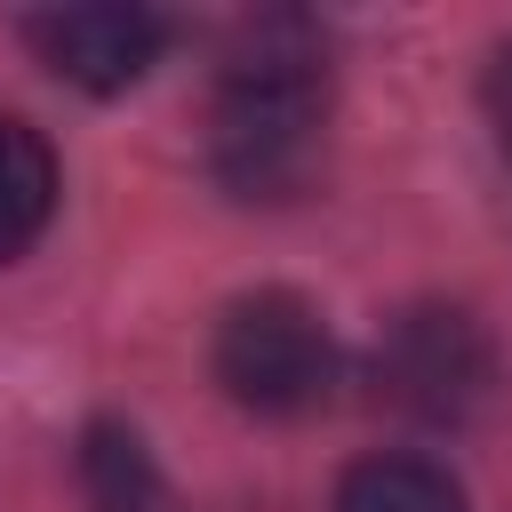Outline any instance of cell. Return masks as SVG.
I'll return each mask as SVG.
<instances>
[{
	"mask_svg": "<svg viewBox=\"0 0 512 512\" xmlns=\"http://www.w3.org/2000/svg\"><path fill=\"white\" fill-rule=\"evenodd\" d=\"M328 144V40L304 16H248L216 64L208 160L240 200H296Z\"/></svg>",
	"mask_w": 512,
	"mask_h": 512,
	"instance_id": "1",
	"label": "cell"
},
{
	"mask_svg": "<svg viewBox=\"0 0 512 512\" xmlns=\"http://www.w3.org/2000/svg\"><path fill=\"white\" fill-rule=\"evenodd\" d=\"M216 384L256 416H312L336 392V336L296 288H248L216 320Z\"/></svg>",
	"mask_w": 512,
	"mask_h": 512,
	"instance_id": "2",
	"label": "cell"
},
{
	"mask_svg": "<svg viewBox=\"0 0 512 512\" xmlns=\"http://www.w3.org/2000/svg\"><path fill=\"white\" fill-rule=\"evenodd\" d=\"M376 384L424 424H464L488 400L496 360L464 312H400L376 344Z\"/></svg>",
	"mask_w": 512,
	"mask_h": 512,
	"instance_id": "3",
	"label": "cell"
},
{
	"mask_svg": "<svg viewBox=\"0 0 512 512\" xmlns=\"http://www.w3.org/2000/svg\"><path fill=\"white\" fill-rule=\"evenodd\" d=\"M24 40L56 80H72L88 96H120L168 48V16H152V8H40V16H24Z\"/></svg>",
	"mask_w": 512,
	"mask_h": 512,
	"instance_id": "4",
	"label": "cell"
},
{
	"mask_svg": "<svg viewBox=\"0 0 512 512\" xmlns=\"http://www.w3.org/2000/svg\"><path fill=\"white\" fill-rule=\"evenodd\" d=\"M56 216V152L32 120L0 112V264L24 256Z\"/></svg>",
	"mask_w": 512,
	"mask_h": 512,
	"instance_id": "5",
	"label": "cell"
},
{
	"mask_svg": "<svg viewBox=\"0 0 512 512\" xmlns=\"http://www.w3.org/2000/svg\"><path fill=\"white\" fill-rule=\"evenodd\" d=\"M328 512H464V488L448 480V464L408 456V448H384V456H360L336 480V504Z\"/></svg>",
	"mask_w": 512,
	"mask_h": 512,
	"instance_id": "6",
	"label": "cell"
},
{
	"mask_svg": "<svg viewBox=\"0 0 512 512\" xmlns=\"http://www.w3.org/2000/svg\"><path fill=\"white\" fill-rule=\"evenodd\" d=\"M480 112H488V128H496V152L512 160V40L488 56V72H480Z\"/></svg>",
	"mask_w": 512,
	"mask_h": 512,
	"instance_id": "7",
	"label": "cell"
}]
</instances>
